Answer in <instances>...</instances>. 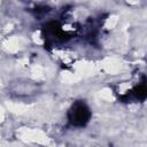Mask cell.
I'll list each match as a JSON object with an SVG mask.
<instances>
[{"instance_id":"6da1fadb","label":"cell","mask_w":147,"mask_h":147,"mask_svg":"<svg viewBox=\"0 0 147 147\" xmlns=\"http://www.w3.org/2000/svg\"><path fill=\"white\" fill-rule=\"evenodd\" d=\"M88 117L90 110L82 102L76 103L70 110V122L75 125H84L88 121Z\"/></svg>"}]
</instances>
